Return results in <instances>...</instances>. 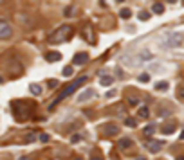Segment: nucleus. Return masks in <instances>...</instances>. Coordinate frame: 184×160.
I'll return each mask as SVG.
<instances>
[{"label":"nucleus","mask_w":184,"mask_h":160,"mask_svg":"<svg viewBox=\"0 0 184 160\" xmlns=\"http://www.w3.org/2000/svg\"><path fill=\"white\" fill-rule=\"evenodd\" d=\"M87 81V76H81V78H78V79H76V81H72L70 85H69V87H65L61 92H60V95H58V97H56V101H54L52 104H51V108H54V104H58L61 99H65V97H67V95H70V94H74L76 90H78L80 87H81V85Z\"/></svg>","instance_id":"1"},{"label":"nucleus","mask_w":184,"mask_h":160,"mask_svg":"<svg viewBox=\"0 0 184 160\" xmlns=\"http://www.w3.org/2000/svg\"><path fill=\"white\" fill-rule=\"evenodd\" d=\"M69 36H72V27L70 25H61L49 36V41L51 43H61V41L69 40Z\"/></svg>","instance_id":"2"},{"label":"nucleus","mask_w":184,"mask_h":160,"mask_svg":"<svg viewBox=\"0 0 184 160\" xmlns=\"http://www.w3.org/2000/svg\"><path fill=\"white\" fill-rule=\"evenodd\" d=\"M13 36V27L7 20H0V40H9Z\"/></svg>","instance_id":"3"},{"label":"nucleus","mask_w":184,"mask_h":160,"mask_svg":"<svg viewBox=\"0 0 184 160\" xmlns=\"http://www.w3.org/2000/svg\"><path fill=\"white\" fill-rule=\"evenodd\" d=\"M101 133L106 135V137H114V135L119 133V128H117L116 124H105V126L101 128Z\"/></svg>","instance_id":"4"},{"label":"nucleus","mask_w":184,"mask_h":160,"mask_svg":"<svg viewBox=\"0 0 184 160\" xmlns=\"http://www.w3.org/2000/svg\"><path fill=\"white\" fill-rule=\"evenodd\" d=\"M162 146H164V142H162V140H150V142H148L150 153H157V151H161Z\"/></svg>","instance_id":"5"},{"label":"nucleus","mask_w":184,"mask_h":160,"mask_svg":"<svg viewBox=\"0 0 184 160\" xmlns=\"http://www.w3.org/2000/svg\"><path fill=\"white\" fill-rule=\"evenodd\" d=\"M87 59H89V54H87V52H78V54L74 56L72 63H74V65H83Z\"/></svg>","instance_id":"6"},{"label":"nucleus","mask_w":184,"mask_h":160,"mask_svg":"<svg viewBox=\"0 0 184 160\" xmlns=\"http://www.w3.org/2000/svg\"><path fill=\"white\" fill-rule=\"evenodd\" d=\"M61 59V54L58 50H51V52H47L45 54V61H49V63H54V61H60Z\"/></svg>","instance_id":"7"},{"label":"nucleus","mask_w":184,"mask_h":160,"mask_svg":"<svg viewBox=\"0 0 184 160\" xmlns=\"http://www.w3.org/2000/svg\"><path fill=\"white\" fill-rule=\"evenodd\" d=\"M182 38H184V34H180V33H177V34H171L170 36V41L166 45H170V47H175V45H179L180 41H182Z\"/></svg>","instance_id":"8"},{"label":"nucleus","mask_w":184,"mask_h":160,"mask_svg":"<svg viewBox=\"0 0 184 160\" xmlns=\"http://www.w3.org/2000/svg\"><path fill=\"white\" fill-rule=\"evenodd\" d=\"M152 11H154L155 15H162V13H164V4H161V2H155L154 6H152Z\"/></svg>","instance_id":"9"},{"label":"nucleus","mask_w":184,"mask_h":160,"mask_svg":"<svg viewBox=\"0 0 184 160\" xmlns=\"http://www.w3.org/2000/svg\"><path fill=\"white\" fill-rule=\"evenodd\" d=\"M132 138H121V140H119V147H121V149H128V147H132Z\"/></svg>","instance_id":"10"},{"label":"nucleus","mask_w":184,"mask_h":160,"mask_svg":"<svg viewBox=\"0 0 184 160\" xmlns=\"http://www.w3.org/2000/svg\"><path fill=\"white\" fill-rule=\"evenodd\" d=\"M29 90H31L32 95H40L42 94V87H40V85H36V83H31L29 85Z\"/></svg>","instance_id":"11"},{"label":"nucleus","mask_w":184,"mask_h":160,"mask_svg":"<svg viewBox=\"0 0 184 160\" xmlns=\"http://www.w3.org/2000/svg\"><path fill=\"white\" fill-rule=\"evenodd\" d=\"M96 92L92 90V88H89V90H85L83 94H81V97H80V101H87V99H90L92 97V95H94Z\"/></svg>","instance_id":"12"},{"label":"nucleus","mask_w":184,"mask_h":160,"mask_svg":"<svg viewBox=\"0 0 184 160\" xmlns=\"http://www.w3.org/2000/svg\"><path fill=\"white\" fill-rule=\"evenodd\" d=\"M137 113H139V117H141V119H148V115H150V110L146 108V106H141Z\"/></svg>","instance_id":"13"},{"label":"nucleus","mask_w":184,"mask_h":160,"mask_svg":"<svg viewBox=\"0 0 184 160\" xmlns=\"http://www.w3.org/2000/svg\"><path fill=\"white\" fill-rule=\"evenodd\" d=\"M101 85H103V87H110V85L114 83V78H110V76H103L101 78V81H99Z\"/></svg>","instance_id":"14"},{"label":"nucleus","mask_w":184,"mask_h":160,"mask_svg":"<svg viewBox=\"0 0 184 160\" xmlns=\"http://www.w3.org/2000/svg\"><path fill=\"white\" fill-rule=\"evenodd\" d=\"M155 90H159V92L168 90V83H166V81H159V83L155 85Z\"/></svg>","instance_id":"15"},{"label":"nucleus","mask_w":184,"mask_h":160,"mask_svg":"<svg viewBox=\"0 0 184 160\" xmlns=\"http://www.w3.org/2000/svg\"><path fill=\"white\" fill-rule=\"evenodd\" d=\"M154 131H155V126L154 124H148L145 130H143V133L146 135V137H150V135H154Z\"/></svg>","instance_id":"16"},{"label":"nucleus","mask_w":184,"mask_h":160,"mask_svg":"<svg viewBox=\"0 0 184 160\" xmlns=\"http://www.w3.org/2000/svg\"><path fill=\"white\" fill-rule=\"evenodd\" d=\"M119 16L126 20V18H130V16H132V11H130L128 7H125V9H121V11H119Z\"/></svg>","instance_id":"17"},{"label":"nucleus","mask_w":184,"mask_h":160,"mask_svg":"<svg viewBox=\"0 0 184 160\" xmlns=\"http://www.w3.org/2000/svg\"><path fill=\"white\" fill-rule=\"evenodd\" d=\"M125 124H126L128 128H135V126H137V121L134 119V117H126V119H125Z\"/></svg>","instance_id":"18"},{"label":"nucleus","mask_w":184,"mask_h":160,"mask_svg":"<svg viewBox=\"0 0 184 160\" xmlns=\"http://www.w3.org/2000/svg\"><path fill=\"white\" fill-rule=\"evenodd\" d=\"M72 74H74V68H72L70 65L63 68V76H65V78H70V76H72Z\"/></svg>","instance_id":"19"},{"label":"nucleus","mask_w":184,"mask_h":160,"mask_svg":"<svg viewBox=\"0 0 184 160\" xmlns=\"http://www.w3.org/2000/svg\"><path fill=\"white\" fill-rule=\"evenodd\" d=\"M175 131V126H166V128H162V133L164 135H170V133H173Z\"/></svg>","instance_id":"20"},{"label":"nucleus","mask_w":184,"mask_h":160,"mask_svg":"<svg viewBox=\"0 0 184 160\" xmlns=\"http://www.w3.org/2000/svg\"><path fill=\"white\" fill-rule=\"evenodd\" d=\"M80 140H81V135H78V133H74V135L70 137V142H72V144H78Z\"/></svg>","instance_id":"21"},{"label":"nucleus","mask_w":184,"mask_h":160,"mask_svg":"<svg viewBox=\"0 0 184 160\" xmlns=\"http://www.w3.org/2000/svg\"><path fill=\"white\" fill-rule=\"evenodd\" d=\"M148 18H150V13H146V11L139 13V20H148Z\"/></svg>","instance_id":"22"},{"label":"nucleus","mask_w":184,"mask_h":160,"mask_svg":"<svg viewBox=\"0 0 184 160\" xmlns=\"http://www.w3.org/2000/svg\"><path fill=\"white\" fill-rule=\"evenodd\" d=\"M38 138H40V142H49V138H51V137H49L47 133H42Z\"/></svg>","instance_id":"23"},{"label":"nucleus","mask_w":184,"mask_h":160,"mask_svg":"<svg viewBox=\"0 0 184 160\" xmlns=\"http://www.w3.org/2000/svg\"><path fill=\"white\" fill-rule=\"evenodd\" d=\"M63 15H65V16H72V15H74V7H72V6H70V7H67Z\"/></svg>","instance_id":"24"},{"label":"nucleus","mask_w":184,"mask_h":160,"mask_svg":"<svg viewBox=\"0 0 184 160\" xmlns=\"http://www.w3.org/2000/svg\"><path fill=\"white\" fill-rule=\"evenodd\" d=\"M58 85H60V83H58L56 79H49V88H56Z\"/></svg>","instance_id":"25"},{"label":"nucleus","mask_w":184,"mask_h":160,"mask_svg":"<svg viewBox=\"0 0 184 160\" xmlns=\"http://www.w3.org/2000/svg\"><path fill=\"white\" fill-rule=\"evenodd\" d=\"M141 59H152V54H150V52H143V54H141Z\"/></svg>","instance_id":"26"},{"label":"nucleus","mask_w":184,"mask_h":160,"mask_svg":"<svg viewBox=\"0 0 184 160\" xmlns=\"http://www.w3.org/2000/svg\"><path fill=\"white\" fill-rule=\"evenodd\" d=\"M148 79H150V76H148V74H141V76H139V81H145V83H146Z\"/></svg>","instance_id":"27"},{"label":"nucleus","mask_w":184,"mask_h":160,"mask_svg":"<svg viewBox=\"0 0 184 160\" xmlns=\"http://www.w3.org/2000/svg\"><path fill=\"white\" fill-rule=\"evenodd\" d=\"M32 140H35V135H32V133H27V135H25V142H32Z\"/></svg>","instance_id":"28"},{"label":"nucleus","mask_w":184,"mask_h":160,"mask_svg":"<svg viewBox=\"0 0 184 160\" xmlns=\"http://www.w3.org/2000/svg\"><path fill=\"white\" fill-rule=\"evenodd\" d=\"M90 160H103V158H101V157H97V155H92Z\"/></svg>","instance_id":"29"},{"label":"nucleus","mask_w":184,"mask_h":160,"mask_svg":"<svg viewBox=\"0 0 184 160\" xmlns=\"http://www.w3.org/2000/svg\"><path fill=\"white\" fill-rule=\"evenodd\" d=\"M180 138H182V140H184V130H182V133H180Z\"/></svg>","instance_id":"30"},{"label":"nucleus","mask_w":184,"mask_h":160,"mask_svg":"<svg viewBox=\"0 0 184 160\" xmlns=\"http://www.w3.org/2000/svg\"><path fill=\"white\" fill-rule=\"evenodd\" d=\"M177 160H184V157H179V158H177Z\"/></svg>","instance_id":"31"},{"label":"nucleus","mask_w":184,"mask_h":160,"mask_svg":"<svg viewBox=\"0 0 184 160\" xmlns=\"http://www.w3.org/2000/svg\"><path fill=\"white\" fill-rule=\"evenodd\" d=\"M74 160H81V158H80V157H76V158H74Z\"/></svg>","instance_id":"32"},{"label":"nucleus","mask_w":184,"mask_h":160,"mask_svg":"<svg viewBox=\"0 0 184 160\" xmlns=\"http://www.w3.org/2000/svg\"><path fill=\"white\" fill-rule=\"evenodd\" d=\"M20 160H29V158H20Z\"/></svg>","instance_id":"33"},{"label":"nucleus","mask_w":184,"mask_h":160,"mask_svg":"<svg viewBox=\"0 0 184 160\" xmlns=\"http://www.w3.org/2000/svg\"><path fill=\"white\" fill-rule=\"evenodd\" d=\"M0 83H2V78H0Z\"/></svg>","instance_id":"34"}]
</instances>
